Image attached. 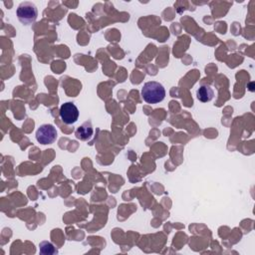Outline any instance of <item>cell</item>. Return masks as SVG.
<instances>
[{"label":"cell","instance_id":"obj_1","mask_svg":"<svg viewBox=\"0 0 255 255\" xmlns=\"http://www.w3.org/2000/svg\"><path fill=\"white\" fill-rule=\"evenodd\" d=\"M141 97L148 104H157L165 97L164 87L155 81L146 82L141 89Z\"/></svg>","mask_w":255,"mask_h":255},{"label":"cell","instance_id":"obj_2","mask_svg":"<svg viewBox=\"0 0 255 255\" xmlns=\"http://www.w3.org/2000/svg\"><path fill=\"white\" fill-rule=\"evenodd\" d=\"M19 21L24 25L33 24L38 16V10L34 3L29 1H24L20 3L16 11Z\"/></svg>","mask_w":255,"mask_h":255},{"label":"cell","instance_id":"obj_3","mask_svg":"<svg viewBox=\"0 0 255 255\" xmlns=\"http://www.w3.org/2000/svg\"><path fill=\"white\" fill-rule=\"evenodd\" d=\"M56 138L57 130L52 125H42L36 131V139L41 144H51L56 140Z\"/></svg>","mask_w":255,"mask_h":255},{"label":"cell","instance_id":"obj_4","mask_svg":"<svg viewBox=\"0 0 255 255\" xmlns=\"http://www.w3.org/2000/svg\"><path fill=\"white\" fill-rule=\"evenodd\" d=\"M60 117L66 125H73L78 121L79 110L74 103L67 102L60 108Z\"/></svg>","mask_w":255,"mask_h":255},{"label":"cell","instance_id":"obj_5","mask_svg":"<svg viewBox=\"0 0 255 255\" xmlns=\"http://www.w3.org/2000/svg\"><path fill=\"white\" fill-rule=\"evenodd\" d=\"M197 99L202 103L210 102L214 97V92L209 86H201L196 92Z\"/></svg>","mask_w":255,"mask_h":255},{"label":"cell","instance_id":"obj_6","mask_svg":"<svg viewBox=\"0 0 255 255\" xmlns=\"http://www.w3.org/2000/svg\"><path fill=\"white\" fill-rule=\"evenodd\" d=\"M93 134V128L90 122H85L77 130H76V136L80 139H88Z\"/></svg>","mask_w":255,"mask_h":255},{"label":"cell","instance_id":"obj_7","mask_svg":"<svg viewBox=\"0 0 255 255\" xmlns=\"http://www.w3.org/2000/svg\"><path fill=\"white\" fill-rule=\"evenodd\" d=\"M39 251L43 255H53L58 253V250L56 249V247L49 241H42L39 244Z\"/></svg>","mask_w":255,"mask_h":255}]
</instances>
